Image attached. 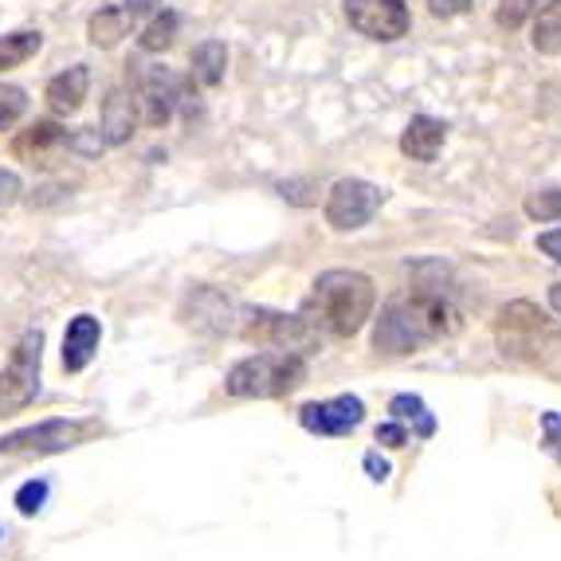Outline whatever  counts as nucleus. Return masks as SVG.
<instances>
[{
    "label": "nucleus",
    "mask_w": 561,
    "mask_h": 561,
    "mask_svg": "<svg viewBox=\"0 0 561 561\" xmlns=\"http://www.w3.org/2000/svg\"><path fill=\"white\" fill-rule=\"evenodd\" d=\"M87 91H91V71H87L83 64L67 67V71H59L51 83H47L44 99H47V111L59 114V118H67V114H76L79 106H83Z\"/></svg>",
    "instance_id": "2eb2a0df"
},
{
    "label": "nucleus",
    "mask_w": 561,
    "mask_h": 561,
    "mask_svg": "<svg viewBox=\"0 0 561 561\" xmlns=\"http://www.w3.org/2000/svg\"><path fill=\"white\" fill-rule=\"evenodd\" d=\"M377 444H385V448H404V444H409V432H404L401 424H381V428H377Z\"/></svg>",
    "instance_id": "c756f323"
},
{
    "label": "nucleus",
    "mask_w": 561,
    "mask_h": 561,
    "mask_svg": "<svg viewBox=\"0 0 561 561\" xmlns=\"http://www.w3.org/2000/svg\"><path fill=\"white\" fill-rule=\"evenodd\" d=\"M346 20L362 36L381 39V44L401 39L412 24L404 0H346Z\"/></svg>",
    "instance_id": "1a4fd4ad"
},
{
    "label": "nucleus",
    "mask_w": 561,
    "mask_h": 561,
    "mask_svg": "<svg viewBox=\"0 0 561 561\" xmlns=\"http://www.w3.org/2000/svg\"><path fill=\"white\" fill-rule=\"evenodd\" d=\"M365 468H369V476H374L377 483H381V479H389V463H385V459H377V451H369V456H365Z\"/></svg>",
    "instance_id": "473e14b6"
},
{
    "label": "nucleus",
    "mask_w": 561,
    "mask_h": 561,
    "mask_svg": "<svg viewBox=\"0 0 561 561\" xmlns=\"http://www.w3.org/2000/svg\"><path fill=\"white\" fill-rule=\"evenodd\" d=\"M428 4V12L436 20H451V16H463V12L471 9V0H424Z\"/></svg>",
    "instance_id": "cd10ccee"
},
{
    "label": "nucleus",
    "mask_w": 561,
    "mask_h": 561,
    "mask_svg": "<svg viewBox=\"0 0 561 561\" xmlns=\"http://www.w3.org/2000/svg\"><path fill=\"white\" fill-rule=\"evenodd\" d=\"M377 302L374 283L362 272H322L302 302V319L314 330H327L334 337H354L369 322Z\"/></svg>",
    "instance_id": "f03ea898"
},
{
    "label": "nucleus",
    "mask_w": 561,
    "mask_h": 561,
    "mask_svg": "<svg viewBox=\"0 0 561 561\" xmlns=\"http://www.w3.org/2000/svg\"><path fill=\"white\" fill-rule=\"evenodd\" d=\"M87 32H91L94 47H114L122 36H126V32H130V16H126V9H122V4H103V9L91 16Z\"/></svg>",
    "instance_id": "6ab92c4d"
},
{
    "label": "nucleus",
    "mask_w": 561,
    "mask_h": 561,
    "mask_svg": "<svg viewBox=\"0 0 561 561\" xmlns=\"http://www.w3.org/2000/svg\"><path fill=\"white\" fill-rule=\"evenodd\" d=\"M459 330V310L451 307L440 283H416L409 299H397L381 310L374 330V346L381 354H416L421 346Z\"/></svg>",
    "instance_id": "f257e3e1"
},
{
    "label": "nucleus",
    "mask_w": 561,
    "mask_h": 561,
    "mask_svg": "<svg viewBox=\"0 0 561 561\" xmlns=\"http://www.w3.org/2000/svg\"><path fill=\"white\" fill-rule=\"evenodd\" d=\"M99 342H103V327L94 314H76V319L67 322V334H64V369L67 374H83L91 357L99 354Z\"/></svg>",
    "instance_id": "ddd939ff"
},
{
    "label": "nucleus",
    "mask_w": 561,
    "mask_h": 561,
    "mask_svg": "<svg viewBox=\"0 0 561 561\" xmlns=\"http://www.w3.org/2000/svg\"><path fill=\"white\" fill-rule=\"evenodd\" d=\"M526 216H530V220H538V225L561 220V188H542V193H530V197H526Z\"/></svg>",
    "instance_id": "393cba45"
},
{
    "label": "nucleus",
    "mask_w": 561,
    "mask_h": 561,
    "mask_svg": "<svg viewBox=\"0 0 561 561\" xmlns=\"http://www.w3.org/2000/svg\"><path fill=\"white\" fill-rule=\"evenodd\" d=\"M307 381V362L302 354H287V350H272V354L243 357L228 369L225 389L228 397H243V401H272V397L295 393Z\"/></svg>",
    "instance_id": "7ed1b4c3"
},
{
    "label": "nucleus",
    "mask_w": 561,
    "mask_h": 561,
    "mask_svg": "<svg viewBox=\"0 0 561 561\" xmlns=\"http://www.w3.org/2000/svg\"><path fill=\"white\" fill-rule=\"evenodd\" d=\"M444 141H448V126L440 118H428V114H416V118L404 126L401 134V153L412 161H436L444 150Z\"/></svg>",
    "instance_id": "4468645a"
},
{
    "label": "nucleus",
    "mask_w": 561,
    "mask_h": 561,
    "mask_svg": "<svg viewBox=\"0 0 561 561\" xmlns=\"http://www.w3.org/2000/svg\"><path fill=\"white\" fill-rule=\"evenodd\" d=\"M243 342L263 350H287V354H302L319 342V330L310 327L307 319H290L279 310H248L240 327Z\"/></svg>",
    "instance_id": "423d86ee"
},
{
    "label": "nucleus",
    "mask_w": 561,
    "mask_h": 561,
    "mask_svg": "<svg viewBox=\"0 0 561 561\" xmlns=\"http://www.w3.org/2000/svg\"><path fill=\"white\" fill-rule=\"evenodd\" d=\"M39 374H44V334L24 330L4 369H0V416H12V412L28 409L36 401Z\"/></svg>",
    "instance_id": "20e7f679"
},
{
    "label": "nucleus",
    "mask_w": 561,
    "mask_h": 561,
    "mask_svg": "<svg viewBox=\"0 0 561 561\" xmlns=\"http://www.w3.org/2000/svg\"><path fill=\"white\" fill-rule=\"evenodd\" d=\"M71 146V134L59 126V122H32L28 130H20L16 141H12V153L28 165H47V158L56 150H67Z\"/></svg>",
    "instance_id": "f8f14e48"
},
{
    "label": "nucleus",
    "mask_w": 561,
    "mask_h": 561,
    "mask_svg": "<svg viewBox=\"0 0 561 561\" xmlns=\"http://www.w3.org/2000/svg\"><path fill=\"white\" fill-rule=\"evenodd\" d=\"M47 499V483L44 479H32V483L20 486V495H16V506H20V515H36L39 506H44Z\"/></svg>",
    "instance_id": "a878e982"
},
{
    "label": "nucleus",
    "mask_w": 561,
    "mask_h": 561,
    "mask_svg": "<svg viewBox=\"0 0 561 561\" xmlns=\"http://www.w3.org/2000/svg\"><path fill=\"white\" fill-rule=\"evenodd\" d=\"M499 346H503V354H523V350H530V354H542L550 342H561V330L553 327V319L546 314V310H538L534 302L518 299V302H506L503 310H499Z\"/></svg>",
    "instance_id": "39448f33"
},
{
    "label": "nucleus",
    "mask_w": 561,
    "mask_h": 561,
    "mask_svg": "<svg viewBox=\"0 0 561 561\" xmlns=\"http://www.w3.org/2000/svg\"><path fill=\"white\" fill-rule=\"evenodd\" d=\"M389 412H393L397 421H416V436H432V432H436V421L428 416V409H424L421 397H409V393L393 397Z\"/></svg>",
    "instance_id": "5701e85b"
},
{
    "label": "nucleus",
    "mask_w": 561,
    "mask_h": 561,
    "mask_svg": "<svg viewBox=\"0 0 561 561\" xmlns=\"http://www.w3.org/2000/svg\"><path fill=\"white\" fill-rule=\"evenodd\" d=\"M24 111H28V94L12 83H0V134L12 130L24 118Z\"/></svg>",
    "instance_id": "b1692460"
},
{
    "label": "nucleus",
    "mask_w": 561,
    "mask_h": 561,
    "mask_svg": "<svg viewBox=\"0 0 561 561\" xmlns=\"http://www.w3.org/2000/svg\"><path fill=\"white\" fill-rule=\"evenodd\" d=\"M87 432H91V424L83 421H39L32 428L0 436V456H56V451L83 444Z\"/></svg>",
    "instance_id": "0eeeda50"
},
{
    "label": "nucleus",
    "mask_w": 561,
    "mask_h": 561,
    "mask_svg": "<svg viewBox=\"0 0 561 561\" xmlns=\"http://www.w3.org/2000/svg\"><path fill=\"white\" fill-rule=\"evenodd\" d=\"M181 103V79L169 67H146L141 71V106L150 126H165L173 118V106Z\"/></svg>",
    "instance_id": "9b49d317"
},
{
    "label": "nucleus",
    "mask_w": 561,
    "mask_h": 561,
    "mask_svg": "<svg viewBox=\"0 0 561 561\" xmlns=\"http://www.w3.org/2000/svg\"><path fill=\"white\" fill-rule=\"evenodd\" d=\"M185 322L197 330H208V334H220V330L232 327V302L213 287H197L188 295V310Z\"/></svg>",
    "instance_id": "dca6fc26"
},
{
    "label": "nucleus",
    "mask_w": 561,
    "mask_h": 561,
    "mask_svg": "<svg viewBox=\"0 0 561 561\" xmlns=\"http://www.w3.org/2000/svg\"><path fill=\"white\" fill-rule=\"evenodd\" d=\"M122 9H126L130 24H138L141 16H153V12H161V0H122Z\"/></svg>",
    "instance_id": "c85d7f7f"
},
{
    "label": "nucleus",
    "mask_w": 561,
    "mask_h": 561,
    "mask_svg": "<svg viewBox=\"0 0 561 561\" xmlns=\"http://www.w3.org/2000/svg\"><path fill=\"white\" fill-rule=\"evenodd\" d=\"M534 47L542 51V56H558L561 51V0H550L538 9L534 16Z\"/></svg>",
    "instance_id": "aec40b11"
},
{
    "label": "nucleus",
    "mask_w": 561,
    "mask_h": 561,
    "mask_svg": "<svg viewBox=\"0 0 561 561\" xmlns=\"http://www.w3.org/2000/svg\"><path fill=\"white\" fill-rule=\"evenodd\" d=\"M134 122H138L134 99H126V91L106 94V103H103V141L106 146H126L134 134Z\"/></svg>",
    "instance_id": "f3484780"
},
{
    "label": "nucleus",
    "mask_w": 561,
    "mask_h": 561,
    "mask_svg": "<svg viewBox=\"0 0 561 561\" xmlns=\"http://www.w3.org/2000/svg\"><path fill=\"white\" fill-rule=\"evenodd\" d=\"M44 47L39 32H12V36H0V71H12V67H24L32 56Z\"/></svg>",
    "instance_id": "412c9836"
},
{
    "label": "nucleus",
    "mask_w": 561,
    "mask_h": 561,
    "mask_svg": "<svg viewBox=\"0 0 561 561\" xmlns=\"http://www.w3.org/2000/svg\"><path fill=\"white\" fill-rule=\"evenodd\" d=\"M16 197H20V178L12 169H0V208L12 205Z\"/></svg>",
    "instance_id": "7c9ffc66"
},
{
    "label": "nucleus",
    "mask_w": 561,
    "mask_h": 561,
    "mask_svg": "<svg viewBox=\"0 0 561 561\" xmlns=\"http://www.w3.org/2000/svg\"><path fill=\"white\" fill-rule=\"evenodd\" d=\"M385 193L377 185L362 178H342L327 197V225L334 232H354L374 220V213L381 208Z\"/></svg>",
    "instance_id": "6e6552de"
},
{
    "label": "nucleus",
    "mask_w": 561,
    "mask_h": 561,
    "mask_svg": "<svg viewBox=\"0 0 561 561\" xmlns=\"http://www.w3.org/2000/svg\"><path fill=\"white\" fill-rule=\"evenodd\" d=\"M178 12H169V9H161V12H153V20L146 24V32H141V47L146 51H165L169 44H173V36H178Z\"/></svg>",
    "instance_id": "4be33fe9"
},
{
    "label": "nucleus",
    "mask_w": 561,
    "mask_h": 561,
    "mask_svg": "<svg viewBox=\"0 0 561 561\" xmlns=\"http://www.w3.org/2000/svg\"><path fill=\"white\" fill-rule=\"evenodd\" d=\"M534 4H538V0H503V9L495 12V20L503 24V28H518Z\"/></svg>",
    "instance_id": "bb28decb"
},
{
    "label": "nucleus",
    "mask_w": 561,
    "mask_h": 561,
    "mask_svg": "<svg viewBox=\"0 0 561 561\" xmlns=\"http://www.w3.org/2000/svg\"><path fill=\"white\" fill-rule=\"evenodd\" d=\"M538 252L550 255L553 263H561V228H553V232H542V236H538Z\"/></svg>",
    "instance_id": "2f4dec72"
},
{
    "label": "nucleus",
    "mask_w": 561,
    "mask_h": 561,
    "mask_svg": "<svg viewBox=\"0 0 561 561\" xmlns=\"http://www.w3.org/2000/svg\"><path fill=\"white\" fill-rule=\"evenodd\" d=\"M225 67H228V47L220 39H205V44L193 47V79L201 87L225 83Z\"/></svg>",
    "instance_id": "a211bd4d"
},
{
    "label": "nucleus",
    "mask_w": 561,
    "mask_h": 561,
    "mask_svg": "<svg viewBox=\"0 0 561 561\" xmlns=\"http://www.w3.org/2000/svg\"><path fill=\"white\" fill-rule=\"evenodd\" d=\"M365 421L362 397H330V401H314L299 409V424L314 436H346L350 428Z\"/></svg>",
    "instance_id": "9d476101"
},
{
    "label": "nucleus",
    "mask_w": 561,
    "mask_h": 561,
    "mask_svg": "<svg viewBox=\"0 0 561 561\" xmlns=\"http://www.w3.org/2000/svg\"><path fill=\"white\" fill-rule=\"evenodd\" d=\"M550 307L561 314V283H553V287H550Z\"/></svg>",
    "instance_id": "72a5a7b5"
}]
</instances>
